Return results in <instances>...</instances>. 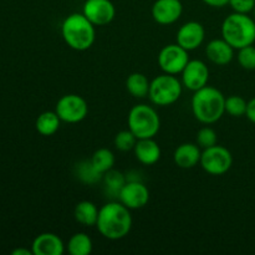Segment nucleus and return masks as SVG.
I'll list each match as a JSON object with an SVG mask.
<instances>
[{
	"mask_svg": "<svg viewBox=\"0 0 255 255\" xmlns=\"http://www.w3.org/2000/svg\"><path fill=\"white\" fill-rule=\"evenodd\" d=\"M96 227L100 234L110 241L125 238L132 228L131 209L121 202H109L100 208Z\"/></svg>",
	"mask_w": 255,
	"mask_h": 255,
	"instance_id": "obj_1",
	"label": "nucleus"
},
{
	"mask_svg": "<svg viewBox=\"0 0 255 255\" xmlns=\"http://www.w3.org/2000/svg\"><path fill=\"white\" fill-rule=\"evenodd\" d=\"M192 112L202 124H214L226 114V97L216 87H202L192 97Z\"/></svg>",
	"mask_w": 255,
	"mask_h": 255,
	"instance_id": "obj_2",
	"label": "nucleus"
},
{
	"mask_svg": "<svg viewBox=\"0 0 255 255\" xmlns=\"http://www.w3.org/2000/svg\"><path fill=\"white\" fill-rule=\"evenodd\" d=\"M61 35L69 47L76 51H86L94 45L95 25L84 14L74 12L62 21Z\"/></svg>",
	"mask_w": 255,
	"mask_h": 255,
	"instance_id": "obj_3",
	"label": "nucleus"
},
{
	"mask_svg": "<svg viewBox=\"0 0 255 255\" xmlns=\"http://www.w3.org/2000/svg\"><path fill=\"white\" fill-rule=\"evenodd\" d=\"M222 36L236 50L255 42V20L248 14L233 12L222 24Z\"/></svg>",
	"mask_w": 255,
	"mask_h": 255,
	"instance_id": "obj_4",
	"label": "nucleus"
},
{
	"mask_svg": "<svg viewBox=\"0 0 255 255\" xmlns=\"http://www.w3.org/2000/svg\"><path fill=\"white\" fill-rule=\"evenodd\" d=\"M161 120L153 107L148 105H136L129 110L128 129L141 138H153L159 131Z\"/></svg>",
	"mask_w": 255,
	"mask_h": 255,
	"instance_id": "obj_5",
	"label": "nucleus"
},
{
	"mask_svg": "<svg viewBox=\"0 0 255 255\" xmlns=\"http://www.w3.org/2000/svg\"><path fill=\"white\" fill-rule=\"evenodd\" d=\"M182 84L174 75L163 74L154 77L149 85L148 97L156 106H169L179 100Z\"/></svg>",
	"mask_w": 255,
	"mask_h": 255,
	"instance_id": "obj_6",
	"label": "nucleus"
},
{
	"mask_svg": "<svg viewBox=\"0 0 255 255\" xmlns=\"http://www.w3.org/2000/svg\"><path fill=\"white\" fill-rule=\"evenodd\" d=\"M199 163L208 174L222 176L231 169L233 164V156L228 148L216 144L203 149Z\"/></svg>",
	"mask_w": 255,
	"mask_h": 255,
	"instance_id": "obj_7",
	"label": "nucleus"
},
{
	"mask_svg": "<svg viewBox=\"0 0 255 255\" xmlns=\"http://www.w3.org/2000/svg\"><path fill=\"white\" fill-rule=\"evenodd\" d=\"M55 112L60 120L66 124H77L85 120L89 112V106L84 97L75 94L64 95L57 101Z\"/></svg>",
	"mask_w": 255,
	"mask_h": 255,
	"instance_id": "obj_8",
	"label": "nucleus"
},
{
	"mask_svg": "<svg viewBox=\"0 0 255 255\" xmlns=\"http://www.w3.org/2000/svg\"><path fill=\"white\" fill-rule=\"evenodd\" d=\"M188 61V51L178 44L167 45L158 54V65L164 74H182Z\"/></svg>",
	"mask_w": 255,
	"mask_h": 255,
	"instance_id": "obj_9",
	"label": "nucleus"
},
{
	"mask_svg": "<svg viewBox=\"0 0 255 255\" xmlns=\"http://www.w3.org/2000/svg\"><path fill=\"white\" fill-rule=\"evenodd\" d=\"M82 14L95 25H109L116 15V9L111 0H86L82 7Z\"/></svg>",
	"mask_w": 255,
	"mask_h": 255,
	"instance_id": "obj_10",
	"label": "nucleus"
},
{
	"mask_svg": "<svg viewBox=\"0 0 255 255\" xmlns=\"http://www.w3.org/2000/svg\"><path fill=\"white\" fill-rule=\"evenodd\" d=\"M119 201L128 209H141L149 201V191L142 182L127 181L120 192Z\"/></svg>",
	"mask_w": 255,
	"mask_h": 255,
	"instance_id": "obj_11",
	"label": "nucleus"
},
{
	"mask_svg": "<svg viewBox=\"0 0 255 255\" xmlns=\"http://www.w3.org/2000/svg\"><path fill=\"white\" fill-rule=\"evenodd\" d=\"M209 69L202 60H189L182 71V84L191 91H197L207 86Z\"/></svg>",
	"mask_w": 255,
	"mask_h": 255,
	"instance_id": "obj_12",
	"label": "nucleus"
},
{
	"mask_svg": "<svg viewBox=\"0 0 255 255\" xmlns=\"http://www.w3.org/2000/svg\"><path fill=\"white\" fill-rule=\"evenodd\" d=\"M206 31L201 22L188 21L182 25L177 31V44L186 49L187 51L198 49L204 41Z\"/></svg>",
	"mask_w": 255,
	"mask_h": 255,
	"instance_id": "obj_13",
	"label": "nucleus"
},
{
	"mask_svg": "<svg viewBox=\"0 0 255 255\" xmlns=\"http://www.w3.org/2000/svg\"><path fill=\"white\" fill-rule=\"evenodd\" d=\"M183 5L181 0H156L152 5V17L161 25H171L181 17Z\"/></svg>",
	"mask_w": 255,
	"mask_h": 255,
	"instance_id": "obj_14",
	"label": "nucleus"
},
{
	"mask_svg": "<svg viewBox=\"0 0 255 255\" xmlns=\"http://www.w3.org/2000/svg\"><path fill=\"white\" fill-rule=\"evenodd\" d=\"M31 251L34 255H62L65 244L56 234L41 233L32 242Z\"/></svg>",
	"mask_w": 255,
	"mask_h": 255,
	"instance_id": "obj_15",
	"label": "nucleus"
},
{
	"mask_svg": "<svg viewBox=\"0 0 255 255\" xmlns=\"http://www.w3.org/2000/svg\"><path fill=\"white\" fill-rule=\"evenodd\" d=\"M234 47L222 39H214L208 42L206 47V55L211 62L218 66H226L233 60Z\"/></svg>",
	"mask_w": 255,
	"mask_h": 255,
	"instance_id": "obj_16",
	"label": "nucleus"
},
{
	"mask_svg": "<svg viewBox=\"0 0 255 255\" xmlns=\"http://www.w3.org/2000/svg\"><path fill=\"white\" fill-rule=\"evenodd\" d=\"M202 151L197 143H182L173 153L174 163L179 168L189 169L196 167L201 162Z\"/></svg>",
	"mask_w": 255,
	"mask_h": 255,
	"instance_id": "obj_17",
	"label": "nucleus"
},
{
	"mask_svg": "<svg viewBox=\"0 0 255 255\" xmlns=\"http://www.w3.org/2000/svg\"><path fill=\"white\" fill-rule=\"evenodd\" d=\"M133 151L138 162L144 166H152L161 158V148L153 138L137 139Z\"/></svg>",
	"mask_w": 255,
	"mask_h": 255,
	"instance_id": "obj_18",
	"label": "nucleus"
},
{
	"mask_svg": "<svg viewBox=\"0 0 255 255\" xmlns=\"http://www.w3.org/2000/svg\"><path fill=\"white\" fill-rule=\"evenodd\" d=\"M99 211L96 204L90 201H82L76 204L74 211V217L77 223L85 227L96 226L99 218Z\"/></svg>",
	"mask_w": 255,
	"mask_h": 255,
	"instance_id": "obj_19",
	"label": "nucleus"
},
{
	"mask_svg": "<svg viewBox=\"0 0 255 255\" xmlns=\"http://www.w3.org/2000/svg\"><path fill=\"white\" fill-rule=\"evenodd\" d=\"M149 85L151 82L141 72H133L126 80L127 91L136 99H143V97L148 96Z\"/></svg>",
	"mask_w": 255,
	"mask_h": 255,
	"instance_id": "obj_20",
	"label": "nucleus"
},
{
	"mask_svg": "<svg viewBox=\"0 0 255 255\" xmlns=\"http://www.w3.org/2000/svg\"><path fill=\"white\" fill-rule=\"evenodd\" d=\"M60 117L55 111H46L42 112L36 119V131L42 136H52L57 132L60 127Z\"/></svg>",
	"mask_w": 255,
	"mask_h": 255,
	"instance_id": "obj_21",
	"label": "nucleus"
},
{
	"mask_svg": "<svg viewBox=\"0 0 255 255\" xmlns=\"http://www.w3.org/2000/svg\"><path fill=\"white\" fill-rule=\"evenodd\" d=\"M94 244L91 238L86 233H75L67 243V252L71 255H89L91 254Z\"/></svg>",
	"mask_w": 255,
	"mask_h": 255,
	"instance_id": "obj_22",
	"label": "nucleus"
},
{
	"mask_svg": "<svg viewBox=\"0 0 255 255\" xmlns=\"http://www.w3.org/2000/svg\"><path fill=\"white\" fill-rule=\"evenodd\" d=\"M91 163L101 174L114 169L115 154L109 148H99L91 157Z\"/></svg>",
	"mask_w": 255,
	"mask_h": 255,
	"instance_id": "obj_23",
	"label": "nucleus"
},
{
	"mask_svg": "<svg viewBox=\"0 0 255 255\" xmlns=\"http://www.w3.org/2000/svg\"><path fill=\"white\" fill-rule=\"evenodd\" d=\"M102 179H104L105 189H106L107 194H110L111 197H115V198H119L122 187L127 182L124 174L121 172L111 169V171L106 172L104 174V178Z\"/></svg>",
	"mask_w": 255,
	"mask_h": 255,
	"instance_id": "obj_24",
	"label": "nucleus"
},
{
	"mask_svg": "<svg viewBox=\"0 0 255 255\" xmlns=\"http://www.w3.org/2000/svg\"><path fill=\"white\" fill-rule=\"evenodd\" d=\"M76 176L81 182L86 184H95L104 178V174L100 173L91 161H82L76 166Z\"/></svg>",
	"mask_w": 255,
	"mask_h": 255,
	"instance_id": "obj_25",
	"label": "nucleus"
},
{
	"mask_svg": "<svg viewBox=\"0 0 255 255\" xmlns=\"http://www.w3.org/2000/svg\"><path fill=\"white\" fill-rule=\"evenodd\" d=\"M248 102L241 96L232 95L226 99V112L233 117L246 116Z\"/></svg>",
	"mask_w": 255,
	"mask_h": 255,
	"instance_id": "obj_26",
	"label": "nucleus"
},
{
	"mask_svg": "<svg viewBox=\"0 0 255 255\" xmlns=\"http://www.w3.org/2000/svg\"><path fill=\"white\" fill-rule=\"evenodd\" d=\"M114 143L119 151H131V149H133L134 146H136L137 137L134 136L129 129H125V131H120L119 133L115 136Z\"/></svg>",
	"mask_w": 255,
	"mask_h": 255,
	"instance_id": "obj_27",
	"label": "nucleus"
},
{
	"mask_svg": "<svg viewBox=\"0 0 255 255\" xmlns=\"http://www.w3.org/2000/svg\"><path fill=\"white\" fill-rule=\"evenodd\" d=\"M217 141H218V138H217L216 131L208 126L201 128L197 133V144L203 149L216 146Z\"/></svg>",
	"mask_w": 255,
	"mask_h": 255,
	"instance_id": "obj_28",
	"label": "nucleus"
},
{
	"mask_svg": "<svg viewBox=\"0 0 255 255\" xmlns=\"http://www.w3.org/2000/svg\"><path fill=\"white\" fill-rule=\"evenodd\" d=\"M238 62L243 69L255 70V46L242 47L238 50Z\"/></svg>",
	"mask_w": 255,
	"mask_h": 255,
	"instance_id": "obj_29",
	"label": "nucleus"
},
{
	"mask_svg": "<svg viewBox=\"0 0 255 255\" xmlns=\"http://www.w3.org/2000/svg\"><path fill=\"white\" fill-rule=\"evenodd\" d=\"M229 5L234 12L249 14L255 7V0H229Z\"/></svg>",
	"mask_w": 255,
	"mask_h": 255,
	"instance_id": "obj_30",
	"label": "nucleus"
},
{
	"mask_svg": "<svg viewBox=\"0 0 255 255\" xmlns=\"http://www.w3.org/2000/svg\"><path fill=\"white\" fill-rule=\"evenodd\" d=\"M246 116L248 117V120L251 122L255 124V97L248 102V106H247V114Z\"/></svg>",
	"mask_w": 255,
	"mask_h": 255,
	"instance_id": "obj_31",
	"label": "nucleus"
},
{
	"mask_svg": "<svg viewBox=\"0 0 255 255\" xmlns=\"http://www.w3.org/2000/svg\"><path fill=\"white\" fill-rule=\"evenodd\" d=\"M203 2L212 7H223L229 5V0H203Z\"/></svg>",
	"mask_w": 255,
	"mask_h": 255,
	"instance_id": "obj_32",
	"label": "nucleus"
},
{
	"mask_svg": "<svg viewBox=\"0 0 255 255\" xmlns=\"http://www.w3.org/2000/svg\"><path fill=\"white\" fill-rule=\"evenodd\" d=\"M11 254L12 255H31L32 251H29V249L19 248V249H15V251H12Z\"/></svg>",
	"mask_w": 255,
	"mask_h": 255,
	"instance_id": "obj_33",
	"label": "nucleus"
},
{
	"mask_svg": "<svg viewBox=\"0 0 255 255\" xmlns=\"http://www.w3.org/2000/svg\"><path fill=\"white\" fill-rule=\"evenodd\" d=\"M253 12H254V17H253V19L255 20V7H254V10H253Z\"/></svg>",
	"mask_w": 255,
	"mask_h": 255,
	"instance_id": "obj_34",
	"label": "nucleus"
}]
</instances>
